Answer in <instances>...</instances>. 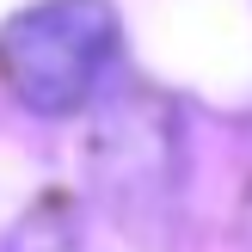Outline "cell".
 I'll use <instances>...</instances> for the list:
<instances>
[{
    "mask_svg": "<svg viewBox=\"0 0 252 252\" xmlns=\"http://www.w3.org/2000/svg\"><path fill=\"white\" fill-rule=\"evenodd\" d=\"M123 49L111 0H37L0 31V80L31 117H74Z\"/></svg>",
    "mask_w": 252,
    "mask_h": 252,
    "instance_id": "obj_1",
    "label": "cell"
}]
</instances>
